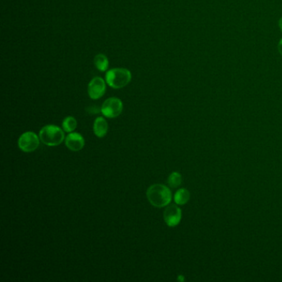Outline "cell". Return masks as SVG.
<instances>
[{
    "mask_svg": "<svg viewBox=\"0 0 282 282\" xmlns=\"http://www.w3.org/2000/svg\"><path fill=\"white\" fill-rule=\"evenodd\" d=\"M147 197L150 204L154 207H166L172 201V191L166 185L155 184L147 189Z\"/></svg>",
    "mask_w": 282,
    "mask_h": 282,
    "instance_id": "obj_1",
    "label": "cell"
},
{
    "mask_svg": "<svg viewBox=\"0 0 282 282\" xmlns=\"http://www.w3.org/2000/svg\"><path fill=\"white\" fill-rule=\"evenodd\" d=\"M132 74L126 68H114L106 73V83L113 88H122L130 83Z\"/></svg>",
    "mask_w": 282,
    "mask_h": 282,
    "instance_id": "obj_2",
    "label": "cell"
},
{
    "mask_svg": "<svg viewBox=\"0 0 282 282\" xmlns=\"http://www.w3.org/2000/svg\"><path fill=\"white\" fill-rule=\"evenodd\" d=\"M39 138L45 145L49 147H55L62 143V141L65 140V133L58 126L47 125L40 130Z\"/></svg>",
    "mask_w": 282,
    "mask_h": 282,
    "instance_id": "obj_3",
    "label": "cell"
},
{
    "mask_svg": "<svg viewBox=\"0 0 282 282\" xmlns=\"http://www.w3.org/2000/svg\"><path fill=\"white\" fill-rule=\"evenodd\" d=\"M123 105L122 100L112 97L106 100L101 106V113L108 119H114L122 114Z\"/></svg>",
    "mask_w": 282,
    "mask_h": 282,
    "instance_id": "obj_4",
    "label": "cell"
},
{
    "mask_svg": "<svg viewBox=\"0 0 282 282\" xmlns=\"http://www.w3.org/2000/svg\"><path fill=\"white\" fill-rule=\"evenodd\" d=\"M40 138L34 132H26L20 136L18 145L19 149L24 152H33L37 149Z\"/></svg>",
    "mask_w": 282,
    "mask_h": 282,
    "instance_id": "obj_5",
    "label": "cell"
},
{
    "mask_svg": "<svg viewBox=\"0 0 282 282\" xmlns=\"http://www.w3.org/2000/svg\"><path fill=\"white\" fill-rule=\"evenodd\" d=\"M106 91V80L101 77H94L88 86V96L92 100H99L104 96Z\"/></svg>",
    "mask_w": 282,
    "mask_h": 282,
    "instance_id": "obj_6",
    "label": "cell"
},
{
    "mask_svg": "<svg viewBox=\"0 0 282 282\" xmlns=\"http://www.w3.org/2000/svg\"><path fill=\"white\" fill-rule=\"evenodd\" d=\"M182 217L181 210L176 205H167L163 212L164 221L169 227H176Z\"/></svg>",
    "mask_w": 282,
    "mask_h": 282,
    "instance_id": "obj_7",
    "label": "cell"
},
{
    "mask_svg": "<svg viewBox=\"0 0 282 282\" xmlns=\"http://www.w3.org/2000/svg\"><path fill=\"white\" fill-rule=\"evenodd\" d=\"M65 143L72 152H79L85 147V139L78 133H70L65 139Z\"/></svg>",
    "mask_w": 282,
    "mask_h": 282,
    "instance_id": "obj_8",
    "label": "cell"
},
{
    "mask_svg": "<svg viewBox=\"0 0 282 282\" xmlns=\"http://www.w3.org/2000/svg\"><path fill=\"white\" fill-rule=\"evenodd\" d=\"M94 133L98 138L102 139L107 134L108 130V123L105 118L103 117H98L97 119L94 120V126H93Z\"/></svg>",
    "mask_w": 282,
    "mask_h": 282,
    "instance_id": "obj_9",
    "label": "cell"
},
{
    "mask_svg": "<svg viewBox=\"0 0 282 282\" xmlns=\"http://www.w3.org/2000/svg\"><path fill=\"white\" fill-rule=\"evenodd\" d=\"M191 198V194L186 189H180L176 192L174 195L175 202L176 205H184L188 202Z\"/></svg>",
    "mask_w": 282,
    "mask_h": 282,
    "instance_id": "obj_10",
    "label": "cell"
},
{
    "mask_svg": "<svg viewBox=\"0 0 282 282\" xmlns=\"http://www.w3.org/2000/svg\"><path fill=\"white\" fill-rule=\"evenodd\" d=\"M94 63L95 67L100 71L105 72L108 70V59L106 55L104 54H98L94 56Z\"/></svg>",
    "mask_w": 282,
    "mask_h": 282,
    "instance_id": "obj_11",
    "label": "cell"
},
{
    "mask_svg": "<svg viewBox=\"0 0 282 282\" xmlns=\"http://www.w3.org/2000/svg\"><path fill=\"white\" fill-rule=\"evenodd\" d=\"M76 127H77V121L74 117H67L62 122V128L67 133H73Z\"/></svg>",
    "mask_w": 282,
    "mask_h": 282,
    "instance_id": "obj_12",
    "label": "cell"
},
{
    "mask_svg": "<svg viewBox=\"0 0 282 282\" xmlns=\"http://www.w3.org/2000/svg\"><path fill=\"white\" fill-rule=\"evenodd\" d=\"M181 181H182L181 175L176 172H172V174L169 176L168 180H167L169 186L173 189L179 187L181 184Z\"/></svg>",
    "mask_w": 282,
    "mask_h": 282,
    "instance_id": "obj_13",
    "label": "cell"
},
{
    "mask_svg": "<svg viewBox=\"0 0 282 282\" xmlns=\"http://www.w3.org/2000/svg\"><path fill=\"white\" fill-rule=\"evenodd\" d=\"M278 51H279L280 54L282 55V39H281L279 44H278Z\"/></svg>",
    "mask_w": 282,
    "mask_h": 282,
    "instance_id": "obj_14",
    "label": "cell"
},
{
    "mask_svg": "<svg viewBox=\"0 0 282 282\" xmlns=\"http://www.w3.org/2000/svg\"><path fill=\"white\" fill-rule=\"evenodd\" d=\"M279 27L281 28V30L282 31V18L279 20Z\"/></svg>",
    "mask_w": 282,
    "mask_h": 282,
    "instance_id": "obj_15",
    "label": "cell"
},
{
    "mask_svg": "<svg viewBox=\"0 0 282 282\" xmlns=\"http://www.w3.org/2000/svg\"><path fill=\"white\" fill-rule=\"evenodd\" d=\"M178 280H180V281H184V278H183L182 276H180V277H178Z\"/></svg>",
    "mask_w": 282,
    "mask_h": 282,
    "instance_id": "obj_16",
    "label": "cell"
}]
</instances>
